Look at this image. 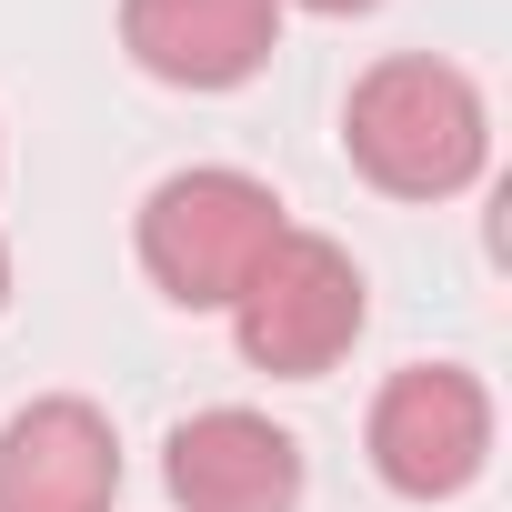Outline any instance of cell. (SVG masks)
<instances>
[{
    "mask_svg": "<svg viewBox=\"0 0 512 512\" xmlns=\"http://www.w3.org/2000/svg\"><path fill=\"white\" fill-rule=\"evenodd\" d=\"M0 312H11V251H0Z\"/></svg>",
    "mask_w": 512,
    "mask_h": 512,
    "instance_id": "9",
    "label": "cell"
},
{
    "mask_svg": "<svg viewBox=\"0 0 512 512\" xmlns=\"http://www.w3.org/2000/svg\"><path fill=\"white\" fill-rule=\"evenodd\" d=\"M292 11H322V21H352V11H382V0H292Z\"/></svg>",
    "mask_w": 512,
    "mask_h": 512,
    "instance_id": "8",
    "label": "cell"
},
{
    "mask_svg": "<svg viewBox=\"0 0 512 512\" xmlns=\"http://www.w3.org/2000/svg\"><path fill=\"white\" fill-rule=\"evenodd\" d=\"M362 322H372V282L332 231H282L262 251V272L241 282V302H231L241 362L272 372V382H322L362 342Z\"/></svg>",
    "mask_w": 512,
    "mask_h": 512,
    "instance_id": "3",
    "label": "cell"
},
{
    "mask_svg": "<svg viewBox=\"0 0 512 512\" xmlns=\"http://www.w3.org/2000/svg\"><path fill=\"white\" fill-rule=\"evenodd\" d=\"M161 482L181 512H302V442L272 412H191L161 442Z\"/></svg>",
    "mask_w": 512,
    "mask_h": 512,
    "instance_id": "6",
    "label": "cell"
},
{
    "mask_svg": "<svg viewBox=\"0 0 512 512\" xmlns=\"http://www.w3.org/2000/svg\"><path fill=\"white\" fill-rule=\"evenodd\" d=\"M121 51L171 91H241L282 51V0H121Z\"/></svg>",
    "mask_w": 512,
    "mask_h": 512,
    "instance_id": "7",
    "label": "cell"
},
{
    "mask_svg": "<svg viewBox=\"0 0 512 512\" xmlns=\"http://www.w3.org/2000/svg\"><path fill=\"white\" fill-rule=\"evenodd\" d=\"M362 452H372V472H382L402 502H452V492H472L482 462H492V392H482L462 362H402V372L372 392Z\"/></svg>",
    "mask_w": 512,
    "mask_h": 512,
    "instance_id": "4",
    "label": "cell"
},
{
    "mask_svg": "<svg viewBox=\"0 0 512 512\" xmlns=\"http://www.w3.org/2000/svg\"><path fill=\"white\" fill-rule=\"evenodd\" d=\"M282 231H292V221H282L272 181L201 161V171H171V181L141 201V272H151L161 302H181V312H231L241 282L262 272V251H272Z\"/></svg>",
    "mask_w": 512,
    "mask_h": 512,
    "instance_id": "2",
    "label": "cell"
},
{
    "mask_svg": "<svg viewBox=\"0 0 512 512\" xmlns=\"http://www.w3.org/2000/svg\"><path fill=\"white\" fill-rule=\"evenodd\" d=\"M121 502V432L81 392H41L0 422V512H111Z\"/></svg>",
    "mask_w": 512,
    "mask_h": 512,
    "instance_id": "5",
    "label": "cell"
},
{
    "mask_svg": "<svg viewBox=\"0 0 512 512\" xmlns=\"http://www.w3.org/2000/svg\"><path fill=\"white\" fill-rule=\"evenodd\" d=\"M342 151L372 191L392 201H452L482 181L492 161V111L472 91V71L432 61V51H392L352 81L342 101Z\"/></svg>",
    "mask_w": 512,
    "mask_h": 512,
    "instance_id": "1",
    "label": "cell"
}]
</instances>
